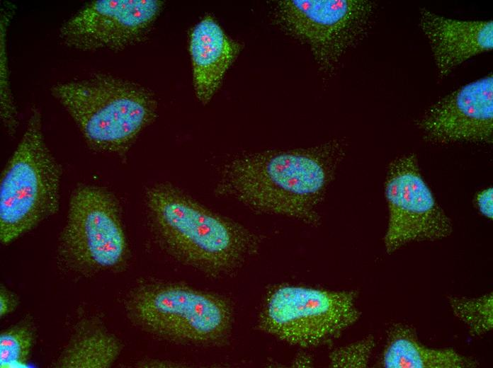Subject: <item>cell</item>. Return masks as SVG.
<instances>
[{"instance_id": "19", "label": "cell", "mask_w": 493, "mask_h": 368, "mask_svg": "<svg viewBox=\"0 0 493 368\" xmlns=\"http://www.w3.org/2000/svg\"><path fill=\"white\" fill-rule=\"evenodd\" d=\"M10 12H4L1 24V117L8 132L13 134L17 127V115L12 94L8 88L7 60L5 48L6 26Z\"/></svg>"}, {"instance_id": "17", "label": "cell", "mask_w": 493, "mask_h": 368, "mask_svg": "<svg viewBox=\"0 0 493 368\" xmlns=\"http://www.w3.org/2000/svg\"><path fill=\"white\" fill-rule=\"evenodd\" d=\"M33 333L26 326L9 328L0 335L1 367H13L24 364L30 355Z\"/></svg>"}, {"instance_id": "7", "label": "cell", "mask_w": 493, "mask_h": 368, "mask_svg": "<svg viewBox=\"0 0 493 368\" xmlns=\"http://www.w3.org/2000/svg\"><path fill=\"white\" fill-rule=\"evenodd\" d=\"M373 11L368 1L294 0L279 1L275 16L278 25L307 43L329 69L364 37Z\"/></svg>"}, {"instance_id": "11", "label": "cell", "mask_w": 493, "mask_h": 368, "mask_svg": "<svg viewBox=\"0 0 493 368\" xmlns=\"http://www.w3.org/2000/svg\"><path fill=\"white\" fill-rule=\"evenodd\" d=\"M426 142L492 144V74L465 84L434 103L416 120Z\"/></svg>"}, {"instance_id": "15", "label": "cell", "mask_w": 493, "mask_h": 368, "mask_svg": "<svg viewBox=\"0 0 493 368\" xmlns=\"http://www.w3.org/2000/svg\"><path fill=\"white\" fill-rule=\"evenodd\" d=\"M121 350L119 341L98 326H83L63 350L56 362L61 368H106Z\"/></svg>"}, {"instance_id": "21", "label": "cell", "mask_w": 493, "mask_h": 368, "mask_svg": "<svg viewBox=\"0 0 493 368\" xmlns=\"http://www.w3.org/2000/svg\"><path fill=\"white\" fill-rule=\"evenodd\" d=\"M17 304L14 295L4 287L1 288L0 292V315L1 317L11 313Z\"/></svg>"}, {"instance_id": "3", "label": "cell", "mask_w": 493, "mask_h": 368, "mask_svg": "<svg viewBox=\"0 0 493 368\" xmlns=\"http://www.w3.org/2000/svg\"><path fill=\"white\" fill-rule=\"evenodd\" d=\"M94 149L121 152L153 119L156 102L136 84L105 74L51 88Z\"/></svg>"}, {"instance_id": "4", "label": "cell", "mask_w": 493, "mask_h": 368, "mask_svg": "<svg viewBox=\"0 0 493 368\" xmlns=\"http://www.w3.org/2000/svg\"><path fill=\"white\" fill-rule=\"evenodd\" d=\"M61 168L43 136L40 110L32 109L26 130L2 172L0 238L9 243L55 214Z\"/></svg>"}, {"instance_id": "14", "label": "cell", "mask_w": 493, "mask_h": 368, "mask_svg": "<svg viewBox=\"0 0 493 368\" xmlns=\"http://www.w3.org/2000/svg\"><path fill=\"white\" fill-rule=\"evenodd\" d=\"M381 364L385 368H473L479 363L453 348L427 346L412 327L397 323L388 330Z\"/></svg>"}, {"instance_id": "16", "label": "cell", "mask_w": 493, "mask_h": 368, "mask_svg": "<svg viewBox=\"0 0 493 368\" xmlns=\"http://www.w3.org/2000/svg\"><path fill=\"white\" fill-rule=\"evenodd\" d=\"M448 304L454 316L467 328L472 337H481L493 328V294L479 297H448Z\"/></svg>"}, {"instance_id": "6", "label": "cell", "mask_w": 493, "mask_h": 368, "mask_svg": "<svg viewBox=\"0 0 493 368\" xmlns=\"http://www.w3.org/2000/svg\"><path fill=\"white\" fill-rule=\"evenodd\" d=\"M126 252L118 206L105 189L79 186L72 193L60 242V255L76 269L115 267Z\"/></svg>"}, {"instance_id": "5", "label": "cell", "mask_w": 493, "mask_h": 368, "mask_svg": "<svg viewBox=\"0 0 493 368\" xmlns=\"http://www.w3.org/2000/svg\"><path fill=\"white\" fill-rule=\"evenodd\" d=\"M360 316L353 292L283 286L268 297L260 326L283 341L310 347L339 338Z\"/></svg>"}, {"instance_id": "9", "label": "cell", "mask_w": 493, "mask_h": 368, "mask_svg": "<svg viewBox=\"0 0 493 368\" xmlns=\"http://www.w3.org/2000/svg\"><path fill=\"white\" fill-rule=\"evenodd\" d=\"M385 196L388 221L384 244L387 253L409 243L441 240L451 234L452 222L424 179L415 154L398 156L390 163Z\"/></svg>"}, {"instance_id": "18", "label": "cell", "mask_w": 493, "mask_h": 368, "mask_svg": "<svg viewBox=\"0 0 493 368\" xmlns=\"http://www.w3.org/2000/svg\"><path fill=\"white\" fill-rule=\"evenodd\" d=\"M375 346L374 338L368 336L337 347L330 353V366L342 368L367 367Z\"/></svg>"}, {"instance_id": "10", "label": "cell", "mask_w": 493, "mask_h": 368, "mask_svg": "<svg viewBox=\"0 0 493 368\" xmlns=\"http://www.w3.org/2000/svg\"><path fill=\"white\" fill-rule=\"evenodd\" d=\"M162 6L157 0L94 1L62 25L59 37L79 50H121L147 35Z\"/></svg>"}, {"instance_id": "2", "label": "cell", "mask_w": 493, "mask_h": 368, "mask_svg": "<svg viewBox=\"0 0 493 368\" xmlns=\"http://www.w3.org/2000/svg\"><path fill=\"white\" fill-rule=\"evenodd\" d=\"M147 200L164 243L197 268L214 273L230 270L256 246V238L248 230L209 212L170 186L152 188Z\"/></svg>"}, {"instance_id": "12", "label": "cell", "mask_w": 493, "mask_h": 368, "mask_svg": "<svg viewBox=\"0 0 493 368\" xmlns=\"http://www.w3.org/2000/svg\"><path fill=\"white\" fill-rule=\"evenodd\" d=\"M419 27L427 39L440 78L493 48V21L452 19L422 8Z\"/></svg>"}, {"instance_id": "1", "label": "cell", "mask_w": 493, "mask_h": 368, "mask_svg": "<svg viewBox=\"0 0 493 368\" xmlns=\"http://www.w3.org/2000/svg\"><path fill=\"white\" fill-rule=\"evenodd\" d=\"M343 156L337 142L243 156L225 167L222 190L256 210L317 225Z\"/></svg>"}, {"instance_id": "20", "label": "cell", "mask_w": 493, "mask_h": 368, "mask_svg": "<svg viewBox=\"0 0 493 368\" xmlns=\"http://www.w3.org/2000/svg\"><path fill=\"white\" fill-rule=\"evenodd\" d=\"M476 205L479 212L487 219L493 217V189L486 188L480 191L475 197Z\"/></svg>"}, {"instance_id": "8", "label": "cell", "mask_w": 493, "mask_h": 368, "mask_svg": "<svg viewBox=\"0 0 493 368\" xmlns=\"http://www.w3.org/2000/svg\"><path fill=\"white\" fill-rule=\"evenodd\" d=\"M132 308L147 329L180 340H217L231 323L230 308L224 299L180 285L147 287L135 295Z\"/></svg>"}, {"instance_id": "13", "label": "cell", "mask_w": 493, "mask_h": 368, "mask_svg": "<svg viewBox=\"0 0 493 368\" xmlns=\"http://www.w3.org/2000/svg\"><path fill=\"white\" fill-rule=\"evenodd\" d=\"M196 95L203 103L217 89L234 60L237 47L210 16L193 28L190 42Z\"/></svg>"}]
</instances>
